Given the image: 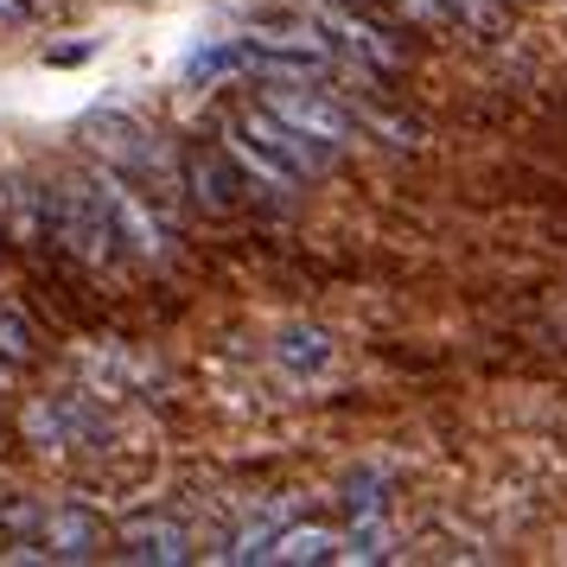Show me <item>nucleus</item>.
Wrapping results in <instances>:
<instances>
[{"label": "nucleus", "instance_id": "f257e3e1", "mask_svg": "<svg viewBox=\"0 0 567 567\" xmlns=\"http://www.w3.org/2000/svg\"><path fill=\"white\" fill-rule=\"evenodd\" d=\"M83 134H90V147L122 173V179H134L141 192H154L159 205H173L185 192L179 179V159L159 147V134L147 128V122H134L128 109H96L90 122H83Z\"/></svg>", "mask_w": 567, "mask_h": 567}, {"label": "nucleus", "instance_id": "f03ea898", "mask_svg": "<svg viewBox=\"0 0 567 567\" xmlns=\"http://www.w3.org/2000/svg\"><path fill=\"white\" fill-rule=\"evenodd\" d=\"M312 27L332 39V52L344 64H358V71H377V78H395L402 64H409V45L395 39L389 20H377L370 7L358 0H312Z\"/></svg>", "mask_w": 567, "mask_h": 567}, {"label": "nucleus", "instance_id": "7ed1b4c3", "mask_svg": "<svg viewBox=\"0 0 567 567\" xmlns=\"http://www.w3.org/2000/svg\"><path fill=\"white\" fill-rule=\"evenodd\" d=\"M45 198V224L52 236L83 261V268H109V261L122 256V243H115V224H109L103 198H96V185L90 179H58L52 192H39Z\"/></svg>", "mask_w": 567, "mask_h": 567}, {"label": "nucleus", "instance_id": "20e7f679", "mask_svg": "<svg viewBox=\"0 0 567 567\" xmlns=\"http://www.w3.org/2000/svg\"><path fill=\"white\" fill-rule=\"evenodd\" d=\"M90 185H96V198H103L109 224H115V243H122L128 256L166 268V261H173V230H166V217L154 210V198H141V185L122 179L115 166L90 173Z\"/></svg>", "mask_w": 567, "mask_h": 567}, {"label": "nucleus", "instance_id": "39448f33", "mask_svg": "<svg viewBox=\"0 0 567 567\" xmlns=\"http://www.w3.org/2000/svg\"><path fill=\"white\" fill-rule=\"evenodd\" d=\"M261 109H275L281 122H293L300 134H312V141H326V147H351L358 141V109H344L332 96V90H307V83H287V78H268V96H261Z\"/></svg>", "mask_w": 567, "mask_h": 567}, {"label": "nucleus", "instance_id": "423d86ee", "mask_svg": "<svg viewBox=\"0 0 567 567\" xmlns=\"http://www.w3.org/2000/svg\"><path fill=\"white\" fill-rule=\"evenodd\" d=\"M236 128L249 134V141H256L268 159H281L293 179H319V173H332V166H338V147H326V141L300 134L293 122H281L275 109H261V103L243 109V115H236Z\"/></svg>", "mask_w": 567, "mask_h": 567}, {"label": "nucleus", "instance_id": "0eeeda50", "mask_svg": "<svg viewBox=\"0 0 567 567\" xmlns=\"http://www.w3.org/2000/svg\"><path fill=\"white\" fill-rule=\"evenodd\" d=\"M179 179L192 192V205L210 210V217H230L243 205V192H249V173L236 166V154L217 141V147H185L179 159Z\"/></svg>", "mask_w": 567, "mask_h": 567}, {"label": "nucleus", "instance_id": "6e6552de", "mask_svg": "<svg viewBox=\"0 0 567 567\" xmlns=\"http://www.w3.org/2000/svg\"><path fill=\"white\" fill-rule=\"evenodd\" d=\"M115 548L134 567H185L198 555V542H192V529L179 516H134V523L115 529Z\"/></svg>", "mask_w": 567, "mask_h": 567}, {"label": "nucleus", "instance_id": "1a4fd4ad", "mask_svg": "<svg viewBox=\"0 0 567 567\" xmlns=\"http://www.w3.org/2000/svg\"><path fill=\"white\" fill-rule=\"evenodd\" d=\"M20 434H27L39 453H71V446H83V440L96 434V414L83 409L78 395H39V402H27V414H20Z\"/></svg>", "mask_w": 567, "mask_h": 567}, {"label": "nucleus", "instance_id": "9d476101", "mask_svg": "<svg viewBox=\"0 0 567 567\" xmlns=\"http://www.w3.org/2000/svg\"><path fill=\"white\" fill-rule=\"evenodd\" d=\"M39 561H96L103 555V523L83 511V504H58V511H45V523H39Z\"/></svg>", "mask_w": 567, "mask_h": 567}, {"label": "nucleus", "instance_id": "9b49d317", "mask_svg": "<svg viewBox=\"0 0 567 567\" xmlns=\"http://www.w3.org/2000/svg\"><path fill=\"white\" fill-rule=\"evenodd\" d=\"M268 561L281 567H326V561H344V536L326 529V523H287L275 548H268Z\"/></svg>", "mask_w": 567, "mask_h": 567}, {"label": "nucleus", "instance_id": "f8f14e48", "mask_svg": "<svg viewBox=\"0 0 567 567\" xmlns=\"http://www.w3.org/2000/svg\"><path fill=\"white\" fill-rule=\"evenodd\" d=\"M275 363H281L287 377H326L332 370V338L319 332V326H287L275 338Z\"/></svg>", "mask_w": 567, "mask_h": 567}, {"label": "nucleus", "instance_id": "ddd939ff", "mask_svg": "<svg viewBox=\"0 0 567 567\" xmlns=\"http://www.w3.org/2000/svg\"><path fill=\"white\" fill-rule=\"evenodd\" d=\"M287 529V511L275 504V511H261V516H249L243 529L230 536V548H224V561H236V567H249V561H268V548H275V536Z\"/></svg>", "mask_w": 567, "mask_h": 567}, {"label": "nucleus", "instance_id": "4468645a", "mask_svg": "<svg viewBox=\"0 0 567 567\" xmlns=\"http://www.w3.org/2000/svg\"><path fill=\"white\" fill-rule=\"evenodd\" d=\"M224 78H243V45L236 39H205L198 52L185 58V83H224Z\"/></svg>", "mask_w": 567, "mask_h": 567}, {"label": "nucleus", "instance_id": "2eb2a0df", "mask_svg": "<svg viewBox=\"0 0 567 567\" xmlns=\"http://www.w3.org/2000/svg\"><path fill=\"white\" fill-rule=\"evenodd\" d=\"M440 13H446V27L478 32V39H497V32L511 27V7L504 0H440Z\"/></svg>", "mask_w": 567, "mask_h": 567}, {"label": "nucleus", "instance_id": "dca6fc26", "mask_svg": "<svg viewBox=\"0 0 567 567\" xmlns=\"http://www.w3.org/2000/svg\"><path fill=\"white\" fill-rule=\"evenodd\" d=\"M344 516H351V523H358V516H389V478L377 465H363V472L344 478Z\"/></svg>", "mask_w": 567, "mask_h": 567}, {"label": "nucleus", "instance_id": "f3484780", "mask_svg": "<svg viewBox=\"0 0 567 567\" xmlns=\"http://www.w3.org/2000/svg\"><path fill=\"white\" fill-rule=\"evenodd\" d=\"M0 358L13 363V370L39 358V332L27 326V312H20V307H7V300H0Z\"/></svg>", "mask_w": 567, "mask_h": 567}, {"label": "nucleus", "instance_id": "a211bd4d", "mask_svg": "<svg viewBox=\"0 0 567 567\" xmlns=\"http://www.w3.org/2000/svg\"><path fill=\"white\" fill-rule=\"evenodd\" d=\"M0 20L13 27V20H27V0H0Z\"/></svg>", "mask_w": 567, "mask_h": 567}, {"label": "nucleus", "instance_id": "6ab92c4d", "mask_svg": "<svg viewBox=\"0 0 567 567\" xmlns=\"http://www.w3.org/2000/svg\"><path fill=\"white\" fill-rule=\"evenodd\" d=\"M7 377H13V363H7V358H0V389H7Z\"/></svg>", "mask_w": 567, "mask_h": 567}]
</instances>
